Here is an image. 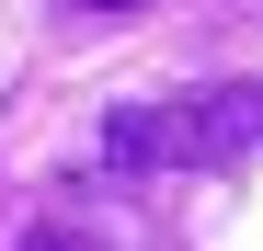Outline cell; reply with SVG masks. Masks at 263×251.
Returning a JSON list of instances; mask_svg holds the SVG:
<instances>
[{"label":"cell","instance_id":"6da1fadb","mask_svg":"<svg viewBox=\"0 0 263 251\" xmlns=\"http://www.w3.org/2000/svg\"><path fill=\"white\" fill-rule=\"evenodd\" d=\"M252 149H263V80H217V92H183V103H126L92 126L103 172H229Z\"/></svg>","mask_w":263,"mask_h":251},{"label":"cell","instance_id":"7a4b0ae2","mask_svg":"<svg viewBox=\"0 0 263 251\" xmlns=\"http://www.w3.org/2000/svg\"><path fill=\"white\" fill-rule=\"evenodd\" d=\"M80 12H149V0H80Z\"/></svg>","mask_w":263,"mask_h":251},{"label":"cell","instance_id":"3957f363","mask_svg":"<svg viewBox=\"0 0 263 251\" xmlns=\"http://www.w3.org/2000/svg\"><path fill=\"white\" fill-rule=\"evenodd\" d=\"M23 251H69V240H23Z\"/></svg>","mask_w":263,"mask_h":251}]
</instances>
